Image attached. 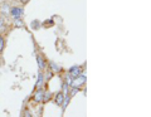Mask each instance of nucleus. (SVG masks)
I'll use <instances>...</instances> for the list:
<instances>
[{"instance_id": "obj_9", "label": "nucleus", "mask_w": 151, "mask_h": 117, "mask_svg": "<svg viewBox=\"0 0 151 117\" xmlns=\"http://www.w3.org/2000/svg\"><path fill=\"white\" fill-rule=\"evenodd\" d=\"M49 67H50V71L53 72V73L60 72V67H59V65H57L54 62H50V63H49Z\"/></svg>"}, {"instance_id": "obj_19", "label": "nucleus", "mask_w": 151, "mask_h": 117, "mask_svg": "<svg viewBox=\"0 0 151 117\" xmlns=\"http://www.w3.org/2000/svg\"><path fill=\"white\" fill-rule=\"evenodd\" d=\"M43 25H44V27H45V25H47V27H50V25H53V22H52V20L49 19V22H48V23H44Z\"/></svg>"}, {"instance_id": "obj_3", "label": "nucleus", "mask_w": 151, "mask_h": 117, "mask_svg": "<svg viewBox=\"0 0 151 117\" xmlns=\"http://www.w3.org/2000/svg\"><path fill=\"white\" fill-rule=\"evenodd\" d=\"M82 67L81 65H73V67H70L69 69H68V74L72 78H74V77H78V76H81L82 74Z\"/></svg>"}, {"instance_id": "obj_18", "label": "nucleus", "mask_w": 151, "mask_h": 117, "mask_svg": "<svg viewBox=\"0 0 151 117\" xmlns=\"http://www.w3.org/2000/svg\"><path fill=\"white\" fill-rule=\"evenodd\" d=\"M3 27H4V19L0 18V32H3Z\"/></svg>"}, {"instance_id": "obj_16", "label": "nucleus", "mask_w": 151, "mask_h": 117, "mask_svg": "<svg viewBox=\"0 0 151 117\" xmlns=\"http://www.w3.org/2000/svg\"><path fill=\"white\" fill-rule=\"evenodd\" d=\"M72 81H73V78L69 76V74H67V76L64 77V83H67V85L70 87V85H72Z\"/></svg>"}, {"instance_id": "obj_14", "label": "nucleus", "mask_w": 151, "mask_h": 117, "mask_svg": "<svg viewBox=\"0 0 151 117\" xmlns=\"http://www.w3.org/2000/svg\"><path fill=\"white\" fill-rule=\"evenodd\" d=\"M4 47H5V38L3 35H0V53L4 50Z\"/></svg>"}, {"instance_id": "obj_8", "label": "nucleus", "mask_w": 151, "mask_h": 117, "mask_svg": "<svg viewBox=\"0 0 151 117\" xmlns=\"http://www.w3.org/2000/svg\"><path fill=\"white\" fill-rule=\"evenodd\" d=\"M43 83H44V74L43 72H39V74H38V82L35 83V88H40Z\"/></svg>"}, {"instance_id": "obj_12", "label": "nucleus", "mask_w": 151, "mask_h": 117, "mask_svg": "<svg viewBox=\"0 0 151 117\" xmlns=\"http://www.w3.org/2000/svg\"><path fill=\"white\" fill-rule=\"evenodd\" d=\"M60 92H63L64 93V96H67L68 95V92H69V86L67 85V83H62V91H60Z\"/></svg>"}, {"instance_id": "obj_11", "label": "nucleus", "mask_w": 151, "mask_h": 117, "mask_svg": "<svg viewBox=\"0 0 151 117\" xmlns=\"http://www.w3.org/2000/svg\"><path fill=\"white\" fill-rule=\"evenodd\" d=\"M69 101H70V97L67 95L64 97V101H63V103H62V106H60V107H62L63 110H65V108H67V106H68V103H69Z\"/></svg>"}, {"instance_id": "obj_20", "label": "nucleus", "mask_w": 151, "mask_h": 117, "mask_svg": "<svg viewBox=\"0 0 151 117\" xmlns=\"http://www.w3.org/2000/svg\"><path fill=\"white\" fill-rule=\"evenodd\" d=\"M25 117H33V116L30 115V112L28 111V110H25Z\"/></svg>"}, {"instance_id": "obj_2", "label": "nucleus", "mask_w": 151, "mask_h": 117, "mask_svg": "<svg viewBox=\"0 0 151 117\" xmlns=\"http://www.w3.org/2000/svg\"><path fill=\"white\" fill-rule=\"evenodd\" d=\"M10 15L14 18V19H19V18L23 17V14H24V10H23V8H19V6H13L10 8Z\"/></svg>"}, {"instance_id": "obj_17", "label": "nucleus", "mask_w": 151, "mask_h": 117, "mask_svg": "<svg viewBox=\"0 0 151 117\" xmlns=\"http://www.w3.org/2000/svg\"><path fill=\"white\" fill-rule=\"evenodd\" d=\"M39 27H40V23L38 22V20H35V22L32 23V28H33V29H38Z\"/></svg>"}, {"instance_id": "obj_4", "label": "nucleus", "mask_w": 151, "mask_h": 117, "mask_svg": "<svg viewBox=\"0 0 151 117\" xmlns=\"http://www.w3.org/2000/svg\"><path fill=\"white\" fill-rule=\"evenodd\" d=\"M37 63H38V67H39L40 71L47 69V60H45V58L43 57V55H40V54L37 55Z\"/></svg>"}, {"instance_id": "obj_21", "label": "nucleus", "mask_w": 151, "mask_h": 117, "mask_svg": "<svg viewBox=\"0 0 151 117\" xmlns=\"http://www.w3.org/2000/svg\"><path fill=\"white\" fill-rule=\"evenodd\" d=\"M20 1H22V3H23V4H27V3H28V1H29V0H20Z\"/></svg>"}, {"instance_id": "obj_1", "label": "nucleus", "mask_w": 151, "mask_h": 117, "mask_svg": "<svg viewBox=\"0 0 151 117\" xmlns=\"http://www.w3.org/2000/svg\"><path fill=\"white\" fill-rule=\"evenodd\" d=\"M84 83H86V76H83V74H81V76L78 77H74L73 81H72V85H70V87H82Z\"/></svg>"}, {"instance_id": "obj_10", "label": "nucleus", "mask_w": 151, "mask_h": 117, "mask_svg": "<svg viewBox=\"0 0 151 117\" xmlns=\"http://www.w3.org/2000/svg\"><path fill=\"white\" fill-rule=\"evenodd\" d=\"M52 97H53V95H52L50 92L48 91H44V95H43V102H48L52 100Z\"/></svg>"}, {"instance_id": "obj_6", "label": "nucleus", "mask_w": 151, "mask_h": 117, "mask_svg": "<svg viewBox=\"0 0 151 117\" xmlns=\"http://www.w3.org/2000/svg\"><path fill=\"white\" fill-rule=\"evenodd\" d=\"M64 93L63 92H58L57 95L54 96V98H53V101H54V103L57 105V106H62V103H63V101H64Z\"/></svg>"}, {"instance_id": "obj_5", "label": "nucleus", "mask_w": 151, "mask_h": 117, "mask_svg": "<svg viewBox=\"0 0 151 117\" xmlns=\"http://www.w3.org/2000/svg\"><path fill=\"white\" fill-rule=\"evenodd\" d=\"M43 95H44V90H42V88H38V91L35 92L34 97H33V101H34L35 103L43 102Z\"/></svg>"}, {"instance_id": "obj_13", "label": "nucleus", "mask_w": 151, "mask_h": 117, "mask_svg": "<svg viewBox=\"0 0 151 117\" xmlns=\"http://www.w3.org/2000/svg\"><path fill=\"white\" fill-rule=\"evenodd\" d=\"M79 92V88L78 87H72V90H70V92H68V96L72 98L74 95H77V93Z\"/></svg>"}, {"instance_id": "obj_15", "label": "nucleus", "mask_w": 151, "mask_h": 117, "mask_svg": "<svg viewBox=\"0 0 151 117\" xmlns=\"http://www.w3.org/2000/svg\"><path fill=\"white\" fill-rule=\"evenodd\" d=\"M14 25H15L17 28H22L23 25H24V23H23V20L19 18V19H14Z\"/></svg>"}, {"instance_id": "obj_7", "label": "nucleus", "mask_w": 151, "mask_h": 117, "mask_svg": "<svg viewBox=\"0 0 151 117\" xmlns=\"http://www.w3.org/2000/svg\"><path fill=\"white\" fill-rule=\"evenodd\" d=\"M0 11H1L4 15H9V13H10V6H9V4L3 3L1 5H0Z\"/></svg>"}]
</instances>
